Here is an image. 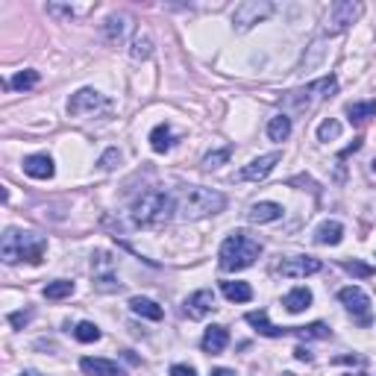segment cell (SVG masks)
I'll return each instance as SVG.
<instances>
[{
	"mask_svg": "<svg viewBox=\"0 0 376 376\" xmlns=\"http://www.w3.org/2000/svg\"><path fill=\"white\" fill-rule=\"evenodd\" d=\"M176 212V197L168 191H144L133 203V223L141 230H162Z\"/></svg>",
	"mask_w": 376,
	"mask_h": 376,
	"instance_id": "6da1fadb",
	"label": "cell"
},
{
	"mask_svg": "<svg viewBox=\"0 0 376 376\" xmlns=\"http://www.w3.org/2000/svg\"><path fill=\"white\" fill-rule=\"evenodd\" d=\"M271 15H273L271 0H244L233 12V24H235V30H250L253 24L271 18Z\"/></svg>",
	"mask_w": 376,
	"mask_h": 376,
	"instance_id": "ba28073f",
	"label": "cell"
},
{
	"mask_svg": "<svg viewBox=\"0 0 376 376\" xmlns=\"http://www.w3.org/2000/svg\"><path fill=\"white\" fill-rule=\"evenodd\" d=\"M129 56H133V59H147V56H150V39L138 36L133 41V51H129Z\"/></svg>",
	"mask_w": 376,
	"mask_h": 376,
	"instance_id": "e575fe53",
	"label": "cell"
},
{
	"mask_svg": "<svg viewBox=\"0 0 376 376\" xmlns=\"http://www.w3.org/2000/svg\"><path fill=\"white\" fill-rule=\"evenodd\" d=\"M24 174L32 176V179H51L56 174L53 159L47 156V153H32V156L24 159Z\"/></svg>",
	"mask_w": 376,
	"mask_h": 376,
	"instance_id": "5bb4252c",
	"label": "cell"
},
{
	"mask_svg": "<svg viewBox=\"0 0 376 376\" xmlns=\"http://www.w3.org/2000/svg\"><path fill=\"white\" fill-rule=\"evenodd\" d=\"M341 136V124L335 121V118H326L320 127H318V138L320 141H332V138H338Z\"/></svg>",
	"mask_w": 376,
	"mask_h": 376,
	"instance_id": "1f68e13d",
	"label": "cell"
},
{
	"mask_svg": "<svg viewBox=\"0 0 376 376\" xmlns=\"http://www.w3.org/2000/svg\"><path fill=\"white\" fill-rule=\"evenodd\" d=\"M341 268H344L347 273H353V276H358V280H368V276H373V268L365 265V261H358V259H344V261H341Z\"/></svg>",
	"mask_w": 376,
	"mask_h": 376,
	"instance_id": "4dcf8cb0",
	"label": "cell"
},
{
	"mask_svg": "<svg viewBox=\"0 0 376 376\" xmlns=\"http://www.w3.org/2000/svg\"><path fill=\"white\" fill-rule=\"evenodd\" d=\"M221 291H223V297L230 303H247V300H253V288L247 283H238V280L221 283Z\"/></svg>",
	"mask_w": 376,
	"mask_h": 376,
	"instance_id": "44dd1931",
	"label": "cell"
},
{
	"mask_svg": "<svg viewBox=\"0 0 376 376\" xmlns=\"http://www.w3.org/2000/svg\"><path fill=\"white\" fill-rule=\"evenodd\" d=\"M365 6L356 4V0H338V4L330 6V15H326V32H344L350 24H356L358 18H362Z\"/></svg>",
	"mask_w": 376,
	"mask_h": 376,
	"instance_id": "8992f818",
	"label": "cell"
},
{
	"mask_svg": "<svg viewBox=\"0 0 376 376\" xmlns=\"http://www.w3.org/2000/svg\"><path fill=\"white\" fill-rule=\"evenodd\" d=\"M91 6H59V4H47V12L51 15H62V18H74V15H83Z\"/></svg>",
	"mask_w": 376,
	"mask_h": 376,
	"instance_id": "d6a6232c",
	"label": "cell"
},
{
	"mask_svg": "<svg viewBox=\"0 0 376 376\" xmlns=\"http://www.w3.org/2000/svg\"><path fill=\"white\" fill-rule=\"evenodd\" d=\"M74 288L77 285L71 280H56V283H47L41 294L47 300H65V297H71V294H74Z\"/></svg>",
	"mask_w": 376,
	"mask_h": 376,
	"instance_id": "4316f807",
	"label": "cell"
},
{
	"mask_svg": "<svg viewBox=\"0 0 376 376\" xmlns=\"http://www.w3.org/2000/svg\"><path fill=\"white\" fill-rule=\"evenodd\" d=\"M335 91H338V79L335 77H323V79H315V83H309L303 89L285 91L283 94V103L285 106H297V109H312L320 101H330Z\"/></svg>",
	"mask_w": 376,
	"mask_h": 376,
	"instance_id": "5b68a950",
	"label": "cell"
},
{
	"mask_svg": "<svg viewBox=\"0 0 376 376\" xmlns=\"http://www.w3.org/2000/svg\"><path fill=\"white\" fill-rule=\"evenodd\" d=\"M233 159V147H221V150H215V153H209L206 159H203V168L206 171H212V168H221V165H226V162Z\"/></svg>",
	"mask_w": 376,
	"mask_h": 376,
	"instance_id": "f546056e",
	"label": "cell"
},
{
	"mask_svg": "<svg viewBox=\"0 0 376 376\" xmlns=\"http://www.w3.org/2000/svg\"><path fill=\"white\" fill-rule=\"evenodd\" d=\"M30 318H32V312H15V315H9V323H12V326H18V330H21V326H24Z\"/></svg>",
	"mask_w": 376,
	"mask_h": 376,
	"instance_id": "d590c367",
	"label": "cell"
},
{
	"mask_svg": "<svg viewBox=\"0 0 376 376\" xmlns=\"http://www.w3.org/2000/svg\"><path fill=\"white\" fill-rule=\"evenodd\" d=\"M294 356H297L300 362H312V353H309L306 347H297V350H294Z\"/></svg>",
	"mask_w": 376,
	"mask_h": 376,
	"instance_id": "74e56055",
	"label": "cell"
},
{
	"mask_svg": "<svg viewBox=\"0 0 376 376\" xmlns=\"http://www.w3.org/2000/svg\"><path fill=\"white\" fill-rule=\"evenodd\" d=\"M226 344H230V332H226V326H209V330L203 332V350L218 356L226 350Z\"/></svg>",
	"mask_w": 376,
	"mask_h": 376,
	"instance_id": "ac0fdd59",
	"label": "cell"
},
{
	"mask_svg": "<svg viewBox=\"0 0 376 376\" xmlns=\"http://www.w3.org/2000/svg\"><path fill=\"white\" fill-rule=\"evenodd\" d=\"M112 103L106 101V97L101 91L94 89H79L77 94H71L68 101V115L79 118V115H97V112H106Z\"/></svg>",
	"mask_w": 376,
	"mask_h": 376,
	"instance_id": "9c48e42d",
	"label": "cell"
},
{
	"mask_svg": "<svg viewBox=\"0 0 376 376\" xmlns=\"http://www.w3.org/2000/svg\"><path fill=\"white\" fill-rule=\"evenodd\" d=\"M291 335H297L303 341H312V338H330L332 330L326 323H309V326H291Z\"/></svg>",
	"mask_w": 376,
	"mask_h": 376,
	"instance_id": "d4e9b609",
	"label": "cell"
},
{
	"mask_svg": "<svg viewBox=\"0 0 376 376\" xmlns=\"http://www.w3.org/2000/svg\"><path fill=\"white\" fill-rule=\"evenodd\" d=\"M226 209V197L215 188H203V186H188L176 194V212L186 221H200L209 215H218Z\"/></svg>",
	"mask_w": 376,
	"mask_h": 376,
	"instance_id": "7a4b0ae2",
	"label": "cell"
},
{
	"mask_svg": "<svg viewBox=\"0 0 376 376\" xmlns=\"http://www.w3.org/2000/svg\"><path fill=\"white\" fill-rule=\"evenodd\" d=\"M341 238H344V226L338 221H323L315 230V241L323 247H335V244H341Z\"/></svg>",
	"mask_w": 376,
	"mask_h": 376,
	"instance_id": "d6986e66",
	"label": "cell"
},
{
	"mask_svg": "<svg viewBox=\"0 0 376 376\" xmlns=\"http://www.w3.org/2000/svg\"><path fill=\"white\" fill-rule=\"evenodd\" d=\"M291 136V118L288 115H273L268 124V138L271 141H285Z\"/></svg>",
	"mask_w": 376,
	"mask_h": 376,
	"instance_id": "484cf974",
	"label": "cell"
},
{
	"mask_svg": "<svg viewBox=\"0 0 376 376\" xmlns=\"http://www.w3.org/2000/svg\"><path fill=\"white\" fill-rule=\"evenodd\" d=\"M347 118L353 124H365L370 118H376V101H365V103H350L347 106Z\"/></svg>",
	"mask_w": 376,
	"mask_h": 376,
	"instance_id": "cb8c5ba5",
	"label": "cell"
},
{
	"mask_svg": "<svg viewBox=\"0 0 376 376\" xmlns=\"http://www.w3.org/2000/svg\"><path fill=\"white\" fill-rule=\"evenodd\" d=\"M212 376H235V370H230V368H215V370H212Z\"/></svg>",
	"mask_w": 376,
	"mask_h": 376,
	"instance_id": "f35d334b",
	"label": "cell"
},
{
	"mask_svg": "<svg viewBox=\"0 0 376 376\" xmlns=\"http://www.w3.org/2000/svg\"><path fill=\"white\" fill-rule=\"evenodd\" d=\"M129 30H133V18H129L127 12H112L109 18L103 21V36L112 44H121L129 36Z\"/></svg>",
	"mask_w": 376,
	"mask_h": 376,
	"instance_id": "4fadbf2b",
	"label": "cell"
},
{
	"mask_svg": "<svg viewBox=\"0 0 376 376\" xmlns=\"http://www.w3.org/2000/svg\"><path fill=\"white\" fill-rule=\"evenodd\" d=\"M74 338H77V341H83V344H94V341H101V330H97L94 323L83 320V323H77Z\"/></svg>",
	"mask_w": 376,
	"mask_h": 376,
	"instance_id": "f1b7e54d",
	"label": "cell"
},
{
	"mask_svg": "<svg viewBox=\"0 0 376 376\" xmlns=\"http://www.w3.org/2000/svg\"><path fill=\"white\" fill-rule=\"evenodd\" d=\"M283 218V206L280 203H253L250 212H247V221L250 223H271V221H280Z\"/></svg>",
	"mask_w": 376,
	"mask_h": 376,
	"instance_id": "e0dca14e",
	"label": "cell"
},
{
	"mask_svg": "<svg viewBox=\"0 0 376 376\" xmlns=\"http://www.w3.org/2000/svg\"><path fill=\"white\" fill-rule=\"evenodd\" d=\"M338 300H341V306L347 309V312L353 315V320L356 323H362V326H370V297L368 294L358 288V285H347V288H341L338 291Z\"/></svg>",
	"mask_w": 376,
	"mask_h": 376,
	"instance_id": "52a82bcc",
	"label": "cell"
},
{
	"mask_svg": "<svg viewBox=\"0 0 376 376\" xmlns=\"http://www.w3.org/2000/svg\"><path fill=\"white\" fill-rule=\"evenodd\" d=\"M171 376H197V370H194L191 365H174L171 368Z\"/></svg>",
	"mask_w": 376,
	"mask_h": 376,
	"instance_id": "8d00e7d4",
	"label": "cell"
},
{
	"mask_svg": "<svg viewBox=\"0 0 376 376\" xmlns=\"http://www.w3.org/2000/svg\"><path fill=\"white\" fill-rule=\"evenodd\" d=\"M261 256V241L250 238L247 233L235 230L233 235H226L221 250H218V259H221V268L223 271H244L250 268L253 261Z\"/></svg>",
	"mask_w": 376,
	"mask_h": 376,
	"instance_id": "277c9868",
	"label": "cell"
},
{
	"mask_svg": "<svg viewBox=\"0 0 376 376\" xmlns=\"http://www.w3.org/2000/svg\"><path fill=\"white\" fill-rule=\"evenodd\" d=\"M129 312L138 315V318H147V320H162V306L153 303V300H147V297H133L129 300Z\"/></svg>",
	"mask_w": 376,
	"mask_h": 376,
	"instance_id": "7402d4cb",
	"label": "cell"
},
{
	"mask_svg": "<svg viewBox=\"0 0 376 376\" xmlns=\"http://www.w3.org/2000/svg\"><path fill=\"white\" fill-rule=\"evenodd\" d=\"M320 268H323L320 259H315V256H288L276 265V273L285 276V280H303V276L318 273Z\"/></svg>",
	"mask_w": 376,
	"mask_h": 376,
	"instance_id": "30bf717a",
	"label": "cell"
},
{
	"mask_svg": "<svg viewBox=\"0 0 376 376\" xmlns=\"http://www.w3.org/2000/svg\"><path fill=\"white\" fill-rule=\"evenodd\" d=\"M21 376H41V373H36V370H24Z\"/></svg>",
	"mask_w": 376,
	"mask_h": 376,
	"instance_id": "ab89813d",
	"label": "cell"
},
{
	"mask_svg": "<svg viewBox=\"0 0 376 376\" xmlns=\"http://www.w3.org/2000/svg\"><path fill=\"white\" fill-rule=\"evenodd\" d=\"M283 306L288 309L291 315H300L303 309H309V306H312V291H309L306 285H297V288H291V291L285 294Z\"/></svg>",
	"mask_w": 376,
	"mask_h": 376,
	"instance_id": "ffe728a7",
	"label": "cell"
},
{
	"mask_svg": "<svg viewBox=\"0 0 376 376\" xmlns=\"http://www.w3.org/2000/svg\"><path fill=\"white\" fill-rule=\"evenodd\" d=\"M280 162H283V153H280V150L259 156V159H253L250 165H244V168L235 174V183H259V179H265L276 165H280Z\"/></svg>",
	"mask_w": 376,
	"mask_h": 376,
	"instance_id": "8fae6325",
	"label": "cell"
},
{
	"mask_svg": "<svg viewBox=\"0 0 376 376\" xmlns=\"http://www.w3.org/2000/svg\"><path fill=\"white\" fill-rule=\"evenodd\" d=\"M212 309H215V291H209V288H200V291H194L191 297L186 300L183 306V312L191 318V320H203Z\"/></svg>",
	"mask_w": 376,
	"mask_h": 376,
	"instance_id": "7c38bea8",
	"label": "cell"
},
{
	"mask_svg": "<svg viewBox=\"0 0 376 376\" xmlns=\"http://www.w3.org/2000/svg\"><path fill=\"white\" fill-rule=\"evenodd\" d=\"M370 168H373V174H376V159H373V162H370Z\"/></svg>",
	"mask_w": 376,
	"mask_h": 376,
	"instance_id": "60d3db41",
	"label": "cell"
},
{
	"mask_svg": "<svg viewBox=\"0 0 376 376\" xmlns=\"http://www.w3.org/2000/svg\"><path fill=\"white\" fill-rule=\"evenodd\" d=\"M121 162V150L118 147H109V150L101 156V162H97V165H101V171H112Z\"/></svg>",
	"mask_w": 376,
	"mask_h": 376,
	"instance_id": "836d02e7",
	"label": "cell"
},
{
	"mask_svg": "<svg viewBox=\"0 0 376 376\" xmlns=\"http://www.w3.org/2000/svg\"><path fill=\"white\" fill-rule=\"evenodd\" d=\"M247 323L256 326V332L265 335V338H285V335H291L288 326H273L268 320V312H261V309H259V312H250L247 315Z\"/></svg>",
	"mask_w": 376,
	"mask_h": 376,
	"instance_id": "2e32d148",
	"label": "cell"
},
{
	"mask_svg": "<svg viewBox=\"0 0 376 376\" xmlns=\"http://www.w3.org/2000/svg\"><path fill=\"white\" fill-rule=\"evenodd\" d=\"M47 253V238L36 233H21V230H6L4 241H0V256H4L6 265L27 259L30 265H39Z\"/></svg>",
	"mask_w": 376,
	"mask_h": 376,
	"instance_id": "3957f363",
	"label": "cell"
},
{
	"mask_svg": "<svg viewBox=\"0 0 376 376\" xmlns=\"http://www.w3.org/2000/svg\"><path fill=\"white\" fill-rule=\"evenodd\" d=\"M171 144H174L171 127H168V124L153 127V133H150V147H153V150H156V153H168V150H171Z\"/></svg>",
	"mask_w": 376,
	"mask_h": 376,
	"instance_id": "603a6c76",
	"label": "cell"
},
{
	"mask_svg": "<svg viewBox=\"0 0 376 376\" xmlns=\"http://www.w3.org/2000/svg\"><path fill=\"white\" fill-rule=\"evenodd\" d=\"M79 368H83V373H91V376H127L124 368L118 362H109V358H79Z\"/></svg>",
	"mask_w": 376,
	"mask_h": 376,
	"instance_id": "9a60e30c",
	"label": "cell"
},
{
	"mask_svg": "<svg viewBox=\"0 0 376 376\" xmlns=\"http://www.w3.org/2000/svg\"><path fill=\"white\" fill-rule=\"evenodd\" d=\"M39 86V71H32V68H27V71H18L15 74L9 83H6V89H18V91H27V89H36Z\"/></svg>",
	"mask_w": 376,
	"mask_h": 376,
	"instance_id": "83f0119b",
	"label": "cell"
}]
</instances>
